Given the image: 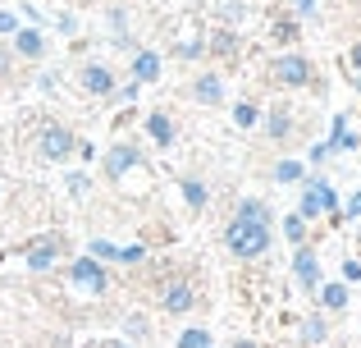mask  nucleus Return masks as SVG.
Instances as JSON below:
<instances>
[{
  "instance_id": "nucleus-1",
  "label": "nucleus",
  "mask_w": 361,
  "mask_h": 348,
  "mask_svg": "<svg viewBox=\"0 0 361 348\" xmlns=\"http://www.w3.org/2000/svg\"><path fill=\"white\" fill-rule=\"evenodd\" d=\"M229 248L238 257H261L270 248V211L261 202H243V211L229 224Z\"/></svg>"
},
{
  "instance_id": "nucleus-2",
  "label": "nucleus",
  "mask_w": 361,
  "mask_h": 348,
  "mask_svg": "<svg viewBox=\"0 0 361 348\" xmlns=\"http://www.w3.org/2000/svg\"><path fill=\"white\" fill-rule=\"evenodd\" d=\"M73 152V138L64 133L60 124H51V128H42V156L46 161H64V156Z\"/></svg>"
},
{
  "instance_id": "nucleus-3",
  "label": "nucleus",
  "mask_w": 361,
  "mask_h": 348,
  "mask_svg": "<svg viewBox=\"0 0 361 348\" xmlns=\"http://www.w3.org/2000/svg\"><path fill=\"white\" fill-rule=\"evenodd\" d=\"M73 284H82V289H92V294H101V289H106V270L97 266V261L92 257H82V261H73Z\"/></svg>"
},
{
  "instance_id": "nucleus-4",
  "label": "nucleus",
  "mask_w": 361,
  "mask_h": 348,
  "mask_svg": "<svg viewBox=\"0 0 361 348\" xmlns=\"http://www.w3.org/2000/svg\"><path fill=\"white\" fill-rule=\"evenodd\" d=\"M279 78L293 83V88H302V83L311 78V64L302 60V55H283V60H279Z\"/></svg>"
},
{
  "instance_id": "nucleus-5",
  "label": "nucleus",
  "mask_w": 361,
  "mask_h": 348,
  "mask_svg": "<svg viewBox=\"0 0 361 348\" xmlns=\"http://www.w3.org/2000/svg\"><path fill=\"white\" fill-rule=\"evenodd\" d=\"M329 206H334V193H329L325 184H311L307 197H302V215H320V211H329Z\"/></svg>"
},
{
  "instance_id": "nucleus-6",
  "label": "nucleus",
  "mask_w": 361,
  "mask_h": 348,
  "mask_svg": "<svg viewBox=\"0 0 361 348\" xmlns=\"http://www.w3.org/2000/svg\"><path fill=\"white\" fill-rule=\"evenodd\" d=\"M82 88L106 97V92H115V78H110V69H101V64H87V69H82Z\"/></svg>"
},
{
  "instance_id": "nucleus-7",
  "label": "nucleus",
  "mask_w": 361,
  "mask_h": 348,
  "mask_svg": "<svg viewBox=\"0 0 361 348\" xmlns=\"http://www.w3.org/2000/svg\"><path fill=\"white\" fill-rule=\"evenodd\" d=\"M55 248H60L55 239H37L32 248H27V266H32V270H46L55 261Z\"/></svg>"
},
{
  "instance_id": "nucleus-8",
  "label": "nucleus",
  "mask_w": 361,
  "mask_h": 348,
  "mask_svg": "<svg viewBox=\"0 0 361 348\" xmlns=\"http://www.w3.org/2000/svg\"><path fill=\"white\" fill-rule=\"evenodd\" d=\"M92 252H97V257H115V261H142V248H137V243H133V248H115V243L97 239V243H92Z\"/></svg>"
},
{
  "instance_id": "nucleus-9",
  "label": "nucleus",
  "mask_w": 361,
  "mask_h": 348,
  "mask_svg": "<svg viewBox=\"0 0 361 348\" xmlns=\"http://www.w3.org/2000/svg\"><path fill=\"white\" fill-rule=\"evenodd\" d=\"M128 165H137V152H133V147H115V152L106 156V174H110V179H119Z\"/></svg>"
},
{
  "instance_id": "nucleus-10",
  "label": "nucleus",
  "mask_w": 361,
  "mask_h": 348,
  "mask_svg": "<svg viewBox=\"0 0 361 348\" xmlns=\"http://www.w3.org/2000/svg\"><path fill=\"white\" fill-rule=\"evenodd\" d=\"M133 73H137V83H151L160 73V60L151 51H137V60H133Z\"/></svg>"
},
{
  "instance_id": "nucleus-11",
  "label": "nucleus",
  "mask_w": 361,
  "mask_h": 348,
  "mask_svg": "<svg viewBox=\"0 0 361 348\" xmlns=\"http://www.w3.org/2000/svg\"><path fill=\"white\" fill-rule=\"evenodd\" d=\"M298 280H302L307 289H316L320 270H316V257H311V252H298Z\"/></svg>"
},
{
  "instance_id": "nucleus-12",
  "label": "nucleus",
  "mask_w": 361,
  "mask_h": 348,
  "mask_svg": "<svg viewBox=\"0 0 361 348\" xmlns=\"http://www.w3.org/2000/svg\"><path fill=\"white\" fill-rule=\"evenodd\" d=\"M147 128H151V138H156L160 147L174 143V128H169V119H165V115H151V119H147Z\"/></svg>"
},
{
  "instance_id": "nucleus-13",
  "label": "nucleus",
  "mask_w": 361,
  "mask_h": 348,
  "mask_svg": "<svg viewBox=\"0 0 361 348\" xmlns=\"http://www.w3.org/2000/svg\"><path fill=\"white\" fill-rule=\"evenodd\" d=\"M165 307L169 312H188V307H192V294H188V284H174L165 294Z\"/></svg>"
},
{
  "instance_id": "nucleus-14",
  "label": "nucleus",
  "mask_w": 361,
  "mask_h": 348,
  "mask_svg": "<svg viewBox=\"0 0 361 348\" xmlns=\"http://www.w3.org/2000/svg\"><path fill=\"white\" fill-rule=\"evenodd\" d=\"M42 32H32V28H23V32H18V51L23 55H42Z\"/></svg>"
},
{
  "instance_id": "nucleus-15",
  "label": "nucleus",
  "mask_w": 361,
  "mask_h": 348,
  "mask_svg": "<svg viewBox=\"0 0 361 348\" xmlns=\"http://www.w3.org/2000/svg\"><path fill=\"white\" fill-rule=\"evenodd\" d=\"M197 97H202V101H211V106H215V101H220V97H224V88H220V78H202V83H197Z\"/></svg>"
},
{
  "instance_id": "nucleus-16",
  "label": "nucleus",
  "mask_w": 361,
  "mask_h": 348,
  "mask_svg": "<svg viewBox=\"0 0 361 348\" xmlns=\"http://www.w3.org/2000/svg\"><path fill=\"white\" fill-rule=\"evenodd\" d=\"M178 348H211V335H206V330H183Z\"/></svg>"
},
{
  "instance_id": "nucleus-17",
  "label": "nucleus",
  "mask_w": 361,
  "mask_h": 348,
  "mask_svg": "<svg viewBox=\"0 0 361 348\" xmlns=\"http://www.w3.org/2000/svg\"><path fill=\"white\" fill-rule=\"evenodd\" d=\"M183 197H188V206H202L206 202V188L197 184V179H183Z\"/></svg>"
},
{
  "instance_id": "nucleus-18",
  "label": "nucleus",
  "mask_w": 361,
  "mask_h": 348,
  "mask_svg": "<svg viewBox=\"0 0 361 348\" xmlns=\"http://www.w3.org/2000/svg\"><path fill=\"white\" fill-rule=\"evenodd\" d=\"M343 303H348V289L343 284H329L325 289V307H343Z\"/></svg>"
},
{
  "instance_id": "nucleus-19",
  "label": "nucleus",
  "mask_w": 361,
  "mask_h": 348,
  "mask_svg": "<svg viewBox=\"0 0 361 348\" xmlns=\"http://www.w3.org/2000/svg\"><path fill=\"white\" fill-rule=\"evenodd\" d=\"M233 119H238L243 128H252V124H256V119H261V115H256V106H247V101H243V106L233 110Z\"/></svg>"
},
{
  "instance_id": "nucleus-20",
  "label": "nucleus",
  "mask_w": 361,
  "mask_h": 348,
  "mask_svg": "<svg viewBox=\"0 0 361 348\" xmlns=\"http://www.w3.org/2000/svg\"><path fill=\"white\" fill-rule=\"evenodd\" d=\"M279 179H283V184H293V179H302V165H298V161H283V165H279Z\"/></svg>"
},
{
  "instance_id": "nucleus-21",
  "label": "nucleus",
  "mask_w": 361,
  "mask_h": 348,
  "mask_svg": "<svg viewBox=\"0 0 361 348\" xmlns=\"http://www.w3.org/2000/svg\"><path fill=\"white\" fill-rule=\"evenodd\" d=\"M270 133H274V138H283V133H288V119H283V110L270 119Z\"/></svg>"
},
{
  "instance_id": "nucleus-22",
  "label": "nucleus",
  "mask_w": 361,
  "mask_h": 348,
  "mask_svg": "<svg viewBox=\"0 0 361 348\" xmlns=\"http://www.w3.org/2000/svg\"><path fill=\"white\" fill-rule=\"evenodd\" d=\"M283 229H288V239H302V220L293 215V220H283Z\"/></svg>"
},
{
  "instance_id": "nucleus-23",
  "label": "nucleus",
  "mask_w": 361,
  "mask_h": 348,
  "mask_svg": "<svg viewBox=\"0 0 361 348\" xmlns=\"http://www.w3.org/2000/svg\"><path fill=\"white\" fill-rule=\"evenodd\" d=\"M348 215H361V193H353V197H348Z\"/></svg>"
},
{
  "instance_id": "nucleus-24",
  "label": "nucleus",
  "mask_w": 361,
  "mask_h": 348,
  "mask_svg": "<svg viewBox=\"0 0 361 348\" xmlns=\"http://www.w3.org/2000/svg\"><path fill=\"white\" fill-rule=\"evenodd\" d=\"M0 32H14V14H0Z\"/></svg>"
},
{
  "instance_id": "nucleus-25",
  "label": "nucleus",
  "mask_w": 361,
  "mask_h": 348,
  "mask_svg": "<svg viewBox=\"0 0 361 348\" xmlns=\"http://www.w3.org/2000/svg\"><path fill=\"white\" fill-rule=\"evenodd\" d=\"M353 64H357V69H361V42L353 46Z\"/></svg>"
},
{
  "instance_id": "nucleus-26",
  "label": "nucleus",
  "mask_w": 361,
  "mask_h": 348,
  "mask_svg": "<svg viewBox=\"0 0 361 348\" xmlns=\"http://www.w3.org/2000/svg\"><path fill=\"white\" fill-rule=\"evenodd\" d=\"M311 9H316V0H302V14H311Z\"/></svg>"
},
{
  "instance_id": "nucleus-27",
  "label": "nucleus",
  "mask_w": 361,
  "mask_h": 348,
  "mask_svg": "<svg viewBox=\"0 0 361 348\" xmlns=\"http://www.w3.org/2000/svg\"><path fill=\"white\" fill-rule=\"evenodd\" d=\"M238 348H256V344H238Z\"/></svg>"
}]
</instances>
